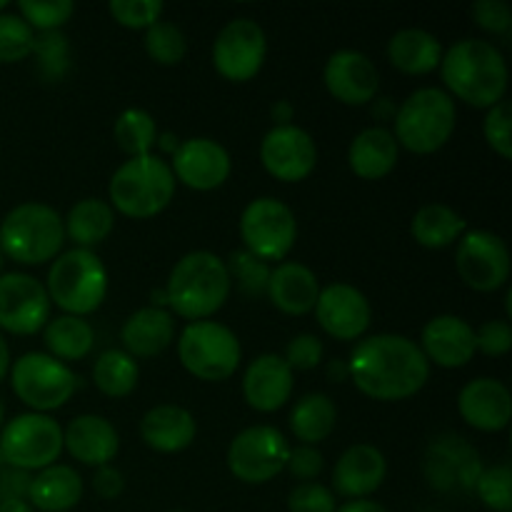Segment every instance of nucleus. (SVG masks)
<instances>
[{"instance_id":"1","label":"nucleus","mask_w":512,"mask_h":512,"mask_svg":"<svg viewBox=\"0 0 512 512\" xmlns=\"http://www.w3.org/2000/svg\"><path fill=\"white\" fill-rule=\"evenodd\" d=\"M348 373L355 388L380 403H400L425 388L430 363L418 343L398 333L368 335L353 348Z\"/></svg>"},{"instance_id":"2","label":"nucleus","mask_w":512,"mask_h":512,"mask_svg":"<svg viewBox=\"0 0 512 512\" xmlns=\"http://www.w3.org/2000/svg\"><path fill=\"white\" fill-rule=\"evenodd\" d=\"M445 93L473 108H493L508 93V63L490 40L463 38L440 60Z\"/></svg>"},{"instance_id":"3","label":"nucleus","mask_w":512,"mask_h":512,"mask_svg":"<svg viewBox=\"0 0 512 512\" xmlns=\"http://www.w3.org/2000/svg\"><path fill=\"white\" fill-rule=\"evenodd\" d=\"M230 290H233V280H230L228 265L210 250H193L183 255L173 265L168 285H165L168 308L190 323L213 318L230 298Z\"/></svg>"},{"instance_id":"4","label":"nucleus","mask_w":512,"mask_h":512,"mask_svg":"<svg viewBox=\"0 0 512 512\" xmlns=\"http://www.w3.org/2000/svg\"><path fill=\"white\" fill-rule=\"evenodd\" d=\"M175 185L173 170L160 155L130 158L110 178V208L133 220L155 218L173 203Z\"/></svg>"},{"instance_id":"5","label":"nucleus","mask_w":512,"mask_h":512,"mask_svg":"<svg viewBox=\"0 0 512 512\" xmlns=\"http://www.w3.org/2000/svg\"><path fill=\"white\" fill-rule=\"evenodd\" d=\"M63 243V218L45 203L15 205L0 223V253L20 265H43L55 260Z\"/></svg>"},{"instance_id":"6","label":"nucleus","mask_w":512,"mask_h":512,"mask_svg":"<svg viewBox=\"0 0 512 512\" xmlns=\"http://www.w3.org/2000/svg\"><path fill=\"white\" fill-rule=\"evenodd\" d=\"M395 140L415 155L438 153L455 133V100L443 88H420L395 110Z\"/></svg>"},{"instance_id":"7","label":"nucleus","mask_w":512,"mask_h":512,"mask_svg":"<svg viewBox=\"0 0 512 512\" xmlns=\"http://www.w3.org/2000/svg\"><path fill=\"white\" fill-rule=\"evenodd\" d=\"M45 290L50 303L65 310V315L85 318L95 313L108 295V270L93 250L73 248L53 260Z\"/></svg>"},{"instance_id":"8","label":"nucleus","mask_w":512,"mask_h":512,"mask_svg":"<svg viewBox=\"0 0 512 512\" xmlns=\"http://www.w3.org/2000/svg\"><path fill=\"white\" fill-rule=\"evenodd\" d=\"M178 358L193 378L223 383L240 368L243 348L228 325L218 320H195L180 333Z\"/></svg>"},{"instance_id":"9","label":"nucleus","mask_w":512,"mask_h":512,"mask_svg":"<svg viewBox=\"0 0 512 512\" xmlns=\"http://www.w3.org/2000/svg\"><path fill=\"white\" fill-rule=\"evenodd\" d=\"M63 453V428L43 413H23L0 428V465L13 470H45Z\"/></svg>"},{"instance_id":"10","label":"nucleus","mask_w":512,"mask_h":512,"mask_svg":"<svg viewBox=\"0 0 512 512\" xmlns=\"http://www.w3.org/2000/svg\"><path fill=\"white\" fill-rule=\"evenodd\" d=\"M10 385L18 400L33 413L48 415L73 398L78 390V375L70 365L60 363L48 353H25L10 365Z\"/></svg>"},{"instance_id":"11","label":"nucleus","mask_w":512,"mask_h":512,"mask_svg":"<svg viewBox=\"0 0 512 512\" xmlns=\"http://www.w3.org/2000/svg\"><path fill=\"white\" fill-rule=\"evenodd\" d=\"M240 238L243 250L265 263L285 260L298 240V220L283 200L255 198L240 215Z\"/></svg>"},{"instance_id":"12","label":"nucleus","mask_w":512,"mask_h":512,"mask_svg":"<svg viewBox=\"0 0 512 512\" xmlns=\"http://www.w3.org/2000/svg\"><path fill=\"white\" fill-rule=\"evenodd\" d=\"M290 443L273 425L245 428L228 445V470L248 485H263L285 470Z\"/></svg>"},{"instance_id":"13","label":"nucleus","mask_w":512,"mask_h":512,"mask_svg":"<svg viewBox=\"0 0 512 512\" xmlns=\"http://www.w3.org/2000/svg\"><path fill=\"white\" fill-rule=\"evenodd\" d=\"M455 268L468 288L493 293L510 278V250L505 240L490 230H465L455 248Z\"/></svg>"},{"instance_id":"14","label":"nucleus","mask_w":512,"mask_h":512,"mask_svg":"<svg viewBox=\"0 0 512 512\" xmlns=\"http://www.w3.org/2000/svg\"><path fill=\"white\" fill-rule=\"evenodd\" d=\"M268 38L253 18H235L220 28L213 43V65L230 83H248L260 73Z\"/></svg>"},{"instance_id":"15","label":"nucleus","mask_w":512,"mask_h":512,"mask_svg":"<svg viewBox=\"0 0 512 512\" xmlns=\"http://www.w3.org/2000/svg\"><path fill=\"white\" fill-rule=\"evenodd\" d=\"M480 473V453L460 435H440L428 445L425 478L438 493H473Z\"/></svg>"},{"instance_id":"16","label":"nucleus","mask_w":512,"mask_h":512,"mask_svg":"<svg viewBox=\"0 0 512 512\" xmlns=\"http://www.w3.org/2000/svg\"><path fill=\"white\" fill-rule=\"evenodd\" d=\"M48 290L25 273L0 275V328L13 335H35L50 320Z\"/></svg>"},{"instance_id":"17","label":"nucleus","mask_w":512,"mask_h":512,"mask_svg":"<svg viewBox=\"0 0 512 512\" xmlns=\"http://www.w3.org/2000/svg\"><path fill=\"white\" fill-rule=\"evenodd\" d=\"M260 163L280 183H300L318 165V145L300 125H273L260 143Z\"/></svg>"},{"instance_id":"18","label":"nucleus","mask_w":512,"mask_h":512,"mask_svg":"<svg viewBox=\"0 0 512 512\" xmlns=\"http://www.w3.org/2000/svg\"><path fill=\"white\" fill-rule=\"evenodd\" d=\"M318 325L335 340H360L370 328L373 310L355 285L333 283L320 288L315 303Z\"/></svg>"},{"instance_id":"19","label":"nucleus","mask_w":512,"mask_h":512,"mask_svg":"<svg viewBox=\"0 0 512 512\" xmlns=\"http://www.w3.org/2000/svg\"><path fill=\"white\" fill-rule=\"evenodd\" d=\"M170 170L175 175V183L180 180L188 188L208 193V190L220 188L230 178L233 160L218 140L190 138L175 148Z\"/></svg>"},{"instance_id":"20","label":"nucleus","mask_w":512,"mask_h":512,"mask_svg":"<svg viewBox=\"0 0 512 512\" xmlns=\"http://www.w3.org/2000/svg\"><path fill=\"white\" fill-rule=\"evenodd\" d=\"M328 93L343 105H368L380 88V73L373 60L360 50H335L323 68Z\"/></svg>"},{"instance_id":"21","label":"nucleus","mask_w":512,"mask_h":512,"mask_svg":"<svg viewBox=\"0 0 512 512\" xmlns=\"http://www.w3.org/2000/svg\"><path fill=\"white\" fill-rule=\"evenodd\" d=\"M420 350L428 363L440 368H465L475 358V330L460 315H435L425 323Z\"/></svg>"},{"instance_id":"22","label":"nucleus","mask_w":512,"mask_h":512,"mask_svg":"<svg viewBox=\"0 0 512 512\" xmlns=\"http://www.w3.org/2000/svg\"><path fill=\"white\" fill-rule=\"evenodd\" d=\"M460 418L480 433H500L510 425L512 395L495 378H475L458 395Z\"/></svg>"},{"instance_id":"23","label":"nucleus","mask_w":512,"mask_h":512,"mask_svg":"<svg viewBox=\"0 0 512 512\" xmlns=\"http://www.w3.org/2000/svg\"><path fill=\"white\" fill-rule=\"evenodd\" d=\"M293 395V370L283 355L263 353L248 365L243 375V398L258 413H275Z\"/></svg>"},{"instance_id":"24","label":"nucleus","mask_w":512,"mask_h":512,"mask_svg":"<svg viewBox=\"0 0 512 512\" xmlns=\"http://www.w3.org/2000/svg\"><path fill=\"white\" fill-rule=\"evenodd\" d=\"M388 475V460L368 443L350 445L333 468L335 493L348 500H365L383 485Z\"/></svg>"},{"instance_id":"25","label":"nucleus","mask_w":512,"mask_h":512,"mask_svg":"<svg viewBox=\"0 0 512 512\" xmlns=\"http://www.w3.org/2000/svg\"><path fill=\"white\" fill-rule=\"evenodd\" d=\"M63 450L70 458L90 468H103L113 463L120 450V435L103 415H78L63 430Z\"/></svg>"},{"instance_id":"26","label":"nucleus","mask_w":512,"mask_h":512,"mask_svg":"<svg viewBox=\"0 0 512 512\" xmlns=\"http://www.w3.org/2000/svg\"><path fill=\"white\" fill-rule=\"evenodd\" d=\"M195 435H198L195 415L180 405H155L140 420V438L155 453H180L193 445Z\"/></svg>"},{"instance_id":"27","label":"nucleus","mask_w":512,"mask_h":512,"mask_svg":"<svg viewBox=\"0 0 512 512\" xmlns=\"http://www.w3.org/2000/svg\"><path fill=\"white\" fill-rule=\"evenodd\" d=\"M265 295L270 303L285 315H308L315 308L320 295L318 275L303 263H280L278 268L270 270L268 290Z\"/></svg>"},{"instance_id":"28","label":"nucleus","mask_w":512,"mask_h":512,"mask_svg":"<svg viewBox=\"0 0 512 512\" xmlns=\"http://www.w3.org/2000/svg\"><path fill=\"white\" fill-rule=\"evenodd\" d=\"M175 338L173 313L165 308H140L120 328L123 350L130 358H155L170 348Z\"/></svg>"},{"instance_id":"29","label":"nucleus","mask_w":512,"mask_h":512,"mask_svg":"<svg viewBox=\"0 0 512 512\" xmlns=\"http://www.w3.org/2000/svg\"><path fill=\"white\" fill-rule=\"evenodd\" d=\"M400 145L393 130L383 125L360 130L348 148V165L360 180H380L398 165Z\"/></svg>"},{"instance_id":"30","label":"nucleus","mask_w":512,"mask_h":512,"mask_svg":"<svg viewBox=\"0 0 512 512\" xmlns=\"http://www.w3.org/2000/svg\"><path fill=\"white\" fill-rule=\"evenodd\" d=\"M83 498V478L70 465H50L30 478V508L40 512H68Z\"/></svg>"},{"instance_id":"31","label":"nucleus","mask_w":512,"mask_h":512,"mask_svg":"<svg viewBox=\"0 0 512 512\" xmlns=\"http://www.w3.org/2000/svg\"><path fill=\"white\" fill-rule=\"evenodd\" d=\"M388 60L405 75H428L440 68L443 45L423 28H403L388 40Z\"/></svg>"},{"instance_id":"32","label":"nucleus","mask_w":512,"mask_h":512,"mask_svg":"<svg viewBox=\"0 0 512 512\" xmlns=\"http://www.w3.org/2000/svg\"><path fill=\"white\" fill-rule=\"evenodd\" d=\"M63 228L65 238L73 240L78 248L93 250L113 233L115 210L110 208L108 200L83 198L68 210V215L63 218Z\"/></svg>"},{"instance_id":"33","label":"nucleus","mask_w":512,"mask_h":512,"mask_svg":"<svg viewBox=\"0 0 512 512\" xmlns=\"http://www.w3.org/2000/svg\"><path fill=\"white\" fill-rule=\"evenodd\" d=\"M465 230H468V223H465L463 215L443 203L423 205L410 223L415 243L428 250H440L458 243Z\"/></svg>"},{"instance_id":"34","label":"nucleus","mask_w":512,"mask_h":512,"mask_svg":"<svg viewBox=\"0 0 512 512\" xmlns=\"http://www.w3.org/2000/svg\"><path fill=\"white\" fill-rule=\"evenodd\" d=\"M43 343L48 348V355L68 365L88 358L95 345V330L85 318L58 315V318L48 320V325L43 328Z\"/></svg>"},{"instance_id":"35","label":"nucleus","mask_w":512,"mask_h":512,"mask_svg":"<svg viewBox=\"0 0 512 512\" xmlns=\"http://www.w3.org/2000/svg\"><path fill=\"white\" fill-rule=\"evenodd\" d=\"M290 430L300 445H318L328 440V435L338 423V408L325 393H308L290 410Z\"/></svg>"},{"instance_id":"36","label":"nucleus","mask_w":512,"mask_h":512,"mask_svg":"<svg viewBox=\"0 0 512 512\" xmlns=\"http://www.w3.org/2000/svg\"><path fill=\"white\" fill-rule=\"evenodd\" d=\"M138 360L125 350H105L93 363V383L108 398H128L138 388Z\"/></svg>"},{"instance_id":"37","label":"nucleus","mask_w":512,"mask_h":512,"mask_svg":"<svg viewBox=\"0 0 512 512\" xmlns=\"http://www.w3.org/2000/svg\"><path fill=\"white\" fill-rule=\"evenodd\" d=\"M113 138L128 158H143L153 155V148L158 145V125L148 110L128 108L115 120Z\"/></svg>"},{"instance_id":"38","label":"nucleus","mask_w":512,"mask_h":512,"mask_svg":"<svg viewBox=\"0 0 512 512\" xmlns=\"http://www.w3.org/2000/svg\"><path fill=\"white\" fill-rule=\"evenodd\" d=\"M143 43L145 53L158 65H178L185 58V53H188L185 33L175 23H168V20H158L155 25H150L145 30Z\"/></svg>"},{"instance_id":"39","label":"nucleus","mask_w":512,"mask_h":512,"mask_svg":"<svg viewBox=\"0 0 512 512\" xmlns=\"http://www.w3.org/2000/svg\"><path fill=\"white\" fill-rule=\"evenodd\" d=\"M33 55L38 58V70L48 83H58L70 68V43L60 30L35 35Z\"/></svg>"},{"instance_id":"40","label":"nucleus","mask_w":512,"mask_h":512,"mask_svg":"<svg viewBox=\"0 0 512 512\" xmlns=\"http://www.w3.org/2000/svg\"><path fill=\"white\" fill-rule=\"evenodd\" d=\"M225 265H228L230 280H235L240 293L248 295V298H260V295H265L270 280V265L265 263V260L255 258L248 250H235V253H230V258L225 260Z\"/></svg>"},{"instance_id":"41","label":"nucleus","mask_w":512,"mask_h":512,"mask_svg":"<svg viewBox=\"0 0 512 512\" xmlns=\"http://www.w3.org/2000/svg\"><path fill=\"white\" fill-rule=\"evenodd\" d=\"M75 13L73 0H20L18 15L38 33L60 30Z\"/></svg>"},{"instance_id":"42","label":"nucleus","mask_w":512,"mask_h":512,"mask_svg":"<svg viewBox=\"0 0 512 512\" xmlns=\"http://www.w3.org/2000/svg\"><path fill=\"white\" fill-rule=\"evenodd\" d=\"M35 33L20 15L0 13V63H20L33 55Z\"/></svg>"},{"instance_id":"43","label":"nucleus","mask_w":512,"mask_h":512,"mask_svg":"<svg viewBox=\"0 0 512 512\" xmlns=\"http://www.w3.org/2000/svg\"><path fill=\"white\" fill-rule=\"evenodd\" d=\"M480 503L495 512L512 510V470L508 465H493L483 468L478 483H475Z\"/></svg>"},{"instance_id":"44","label":"nucleus","mask_w":512,"mask_h":512,"mask_svg":"<svg viewBox=\"0 0 512 512\" xmlns=\"http://www.w3.org/2000/svg\"><path fill=\"white\" fill-rule=\"evenodd\" d=\"M108 10L123 28L148 30L158 23L165 5L160 0H110Z\"/></svg>"},{"instance_id":"45","label":"nucleus","mask_w":512,"mask_h":512,"mask_svg":"<svg viewBox=\"0 0 512 512\" xmlns=\"http://www.w3.org/2000/svg\"><path fill=\"white\" fill-rule=\"evenodd\" d=\"M512 110L508 100H500L498 105L488 108V115L483 120V135L488 140L490 148L500 155V158H512Z\"/></svg>"},{"instance_id":"46","label":"nucleus","mask_w":512,"mask_h":512,"mask_svg":"<svg viewBox=\"0 0 512 512\" xmlns=\"http://www.w3.org/2000/svg\"><path fill=\"white\" fill-rule=\"evenodd\" d=\"M325 348L323 340L313 333H300L285 348L283 360L288 363L290 370H313L318 368L320 360H323Z\"/></svg>"},{"instance_id":"47","label":"nucleus","mask_w":512,"mask_h":512,"mask_svg":"<svg viewBox=\"0 0 512 512\" xmlns=\"http://www.w3.org/2000/svg\"><path fill=\"white\" fill-rule=\"evenodd\" d=\"M290 512H335L333 490L320 483H300L288 498Z\"/></svg>"},{"instance_id":"48","label":"nucleus","mask_w":512,"mask_h":512,"mask_svg":"<svg viewBox=\"0 0 512 512\" xmlns=\"http://www.w3.org/2000/svg\"><path fill=\"white\" fill-rule=\"evenodd\" d=\"M475 348L488 358H503L512 348V328L508 320H488L475 330Z\"/></svg>"},{"instance_id":"49","label":"nucleus","mask_w":512,"mask_h":512,"mask_svg":"<svg viewBox=\"0 0 512 512\" xmlns=\"http://www.w3.org/2000/svg\"><path fill=\"white\" fill-rule=\"evenodd\" d=\"M473 18L493 35H508L512 30V13L505 0H478L473 5Z\"/></svg>"},{"instance_id":"50","label":"nucleus","mask_w":512,"mask_h":512,"mask_svg":"<svg viewBox=\"0 0 512 512\" xmlns=\"http://www.w3.org/2000/svg\"><path fill=\"white\" fill-rule=\"evenodd\" d=\"M323 465V453L318 448H313V445H298V448H290L285 470L293 478L303 480V483H315V478L323 473Z\"/></svg>"},{"instance_id":"51","label":"nucleus","mask_w":512,"mask_h":512,"mask_svg":"<svg viewBox=\"0 0 512 512\" xmlns=\"http://www.w3.org/2000/svg\"><path fill=\"white\" fill-rule=\"evenodd\" d=\"M93 490L103 500H115L123 495L125 490V478L118 468L113 465H103V468H95L93 475Z\"/></svg>"},{"instance_id":"52","label":"nucleus","mask_w":512,"mask_h":512,"mask_svg":"<svg viewBox=\"0 0 512 512\" xmlns=\"http://www.w3.org/2000/svg\"><path fill=\"white\" fill-rule=\"evenodd\" d=\"M335 512H390L385 505L375 503V500H348L343 508H338Z\"/></svg>"},{"instance_id":"53","label":"nucleus","mask_w":512,"mask_h":512,"mask_svg":"<svg viewBox=\"0 0 512 512\" xmlns=\"http://www.w3.org/2000/svg\"><path fill=\"white\" fill-rule=\"evenodd\" d=\"M328 378L330 383H345V380H350L348 360H333V363L328 365Z\"/></svg>"},{"instance_id":"54","label":"nucleus","mask_w":512,"mask_h":512,"mask_svg":"<svg viewBox=\"0 0 512 512\" xmlns=\"http://www.w3.org/2000/svg\"><path fill=\"white\" fill-rule=\"evenodd\" d=\"M270 113H273V118L278 120V125H290L295 110H293V105L285 103V100H278V103L273 105V110H270Z\"/></svg>"},{"instance_id":"55","label":"nucleus","mask_w":512,"mask_h":512,"mask_svg":"<svg viewBox=\"0 0 512 512\" xmlns=\"http://www.w3.org/2000/svg\"><path fill=\"white\" fill-rule=\"evenodd\" d=\"M0 512H35L25 498H10L0 500Z\"/></svg>"},{"instance_id":"56","label":"nucleus","mask_w":512,"mask_h":512,"mask_svg":"<svg viewBox=\"0 0 512 512\" xmlns=\"http://www.w3.org/2000/svg\"><path fill=\"white\" fill-rule=\"evenodd\" d=\"M10 365H13V363H10V348H8V343H5L3 335H0V383L8 378Z\"/></svg>"},{"instance_id":"57","label":"nucleus","mask_w":512,"mask_h":512,"mask_svg":"<svg viewBox=\"0 0 512 512\" xmlns=\"http://www.w3.org/2000/svg\"><path fill=\"white\" fill-rule=\"evenodd\" d=\"M158 140H160V145H163L165 150H170V153H175V148H178V138H175V135H170V133H163V135H158Z\"/></svg>"},{"instance_id":"58","label":"nucleus","mask_w":512,"mask_h":512,"mask_svg":"<svg viewBox=\"0 0 512 512\" xmlns=\"http://www.w3.org/2000/svg\"><path fill=\"white\" fill-rule=\"evenodd\" d=\"M3 415H5V408H3V400H0V428H3Z\"/></svg>"},{"instance_id":"59","label":"nucleus","mask_w":512,"mask_h":512,"mask_svg":"<svg viewBox=\"0 0 512 512\" xmlns=\"http://www.w3.org/2000/svg\"><path fill=\"white\" fill-rule=\"evenodd\" d=\"M3 258H5V255H3V253H0V275H3V263H5V260H3Z\"/></svg>"},{"instance_id":"60","label":"nucleus","mask_w":512,"mask_h":512,"mask_svg":"<svg viewBox=\"0 0 512 512\" xmlns=\"http://www.w3.org/2000/svg\"><path fill=\"white\" fill-rule=\"evenodd\" d=\"M5 8H8V3H5V0H0V13H3Z\"/></svg>"},{"instance_id":"61","label":"nucleus","mask_w":512,"mask_h":512,"mask_svg":"<svg viewBox=\"0 0 512 512\" xmlns=\"http://www.w3.org/2000/svg\"><path fill=\"white\" fill-rule=\"evenodd\" d=\"M168 512H188V510H168Z\"/></svg>"}]
</instances>
